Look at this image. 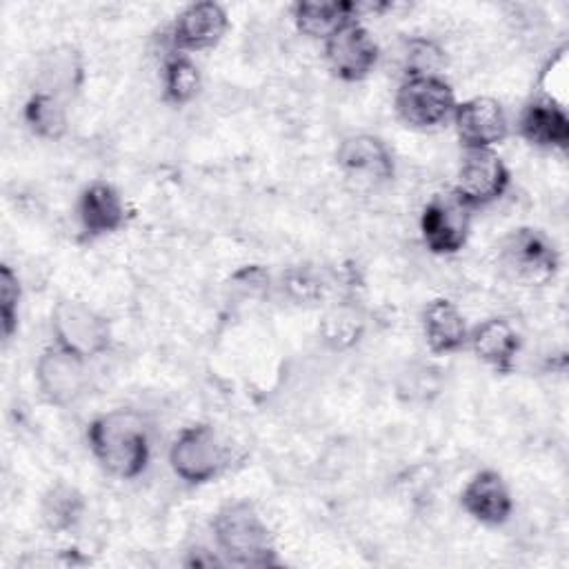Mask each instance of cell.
<instances>
[{
  "label": "cell",
  "instance_id": "1",
  "mask_svg": "<svg viewBox=\"0 0 569 569\" xmlns=\"http://www.w3.org/2000/svg\"><path fill=\"white\" fill-rule=\"evenodd\" d=\"M87 442L98 465L113 478L133 480L151 458L149 427L133 409H113L87 425Z\"/></svg>",
  "mask_w": 569,
  "mask_h": 569
},
{
  "label": "cell",
  "instance_id": "2",
  "mask_svg": "<svg viewBox=\"0 0 569 569\" xmlns=\"http://www.w3.org/2000/svg\"><path fill=\"white\" fill-rule=\"evenodd\" d=\"M211 531L224 562L236 567L278 565L271 529L249 500L222 505L211 520Z\"/></svg>",
  "mask_w": 569,
  "mask_h": 569
},
{
  "label": "cell",
  "instance_id": "3",
  "mask_svg": "<svg viewBox=\"0 0 569 569\" xmlns=\"http://www.w3.org/2000/svg\"><path fill=\"white\" fill-rule=\"evenodd\" d=\"M496 260L502 276L520 287H545L560 267L553 242L533 227L509 231L498 244Z\"/></svg>",
  "mask_w": 569,
  "mask_h": 569
},
{
  "label": "cell",
  "instance_id": "4",
  "mask_svg": "<svg viewBox=\"0 0 569 569\" xmlns=\"http://www.w3.org/2000/svg\"><path fill=\"white\" fill-rule=\"evenodd\" d=\"M51 333L53 345L87 362L109 351L113 338L109 320L78 298H64L53 307Z\"/></svg>",
  "mask_w": 569,
  "mask_h": 569
},
{
  "label": "cell",
  "instance_id": "5",
  "mask_svg": "<svg viewBox=\"0 0 569 569\" xmlns=\"http://www.w3.org/2000/svg\"><path fill=\"white\" fill-rule=\"evenodd\" d=\"M169 467L187 485L211 482L227 467V447L211 425H189L171 442Z\"/></svg>",
  "mask_w": 569,
  "mask_h": 569
},
{
  "label": "cell",
  "instance_id": "6",
  "mask_svg": "<svg viewBox=\"0 0 569 569\" xmlns=\"http://www.w3.org/2000/svg\"><path fill=\"white\" fill-rule=\"evenodd\" d=\"M396 113L413 129H433L445 124L456 109L451 84L438 76H407L396 91Z\"/></svg>",
  "mask_w": 569,
  "mask_h": 569
},
{
  "label": "cell",
  "instance_id": "7",
  "mask_svg": "<svg viewBox=\"0 0 569 569\" xmlns=\"http://www.w3.org/2000/svg\"><path fill=\"white\" fill-rule=\"evenodd\" d=\"M509 180V167L493 149H465L453 193L469 209L487 207L502 198Z\"/></svg>",
  "mask_w": 569,
  "mask_h": 569
},
{
  "label": "cell",
  "instance_id": "8",
  "mask_svg": "<svg viewBox=\"0 0 569 569\" xmlns=\"http://www.w3.org/2000/svg\"><path fill=\"white\" fill-rule=\"evenodd\" d=\"M380 49L360 20H349L325 40V60L345 82L365 80L378 64Z\"/></svg>",
  "mask_w": 569,
  "mask_h": 569
},
{
  "label": "cell",
  "instance_id": "9",
  "mask_svg": "<svg viewBox=\"0 0 569 569\" xmlns=\"http://www.w3.org/2000/svg\"><path fill=\"white\" fill-rule=\"evenodd\" d=\"M36 385L49 405L69 407L87 391V360L51 345L36 360Z\"/></svg>",
  "mask_w": 569,
  "mask_h": 569
},
{
  "label": "cell",
  "instance_id": "10",
  "mask_svg": "<svg viewBox=\"0 0 569 569\" xmlns=\"http://www.w3.org/2000/svg\"><path fill=\"white\" fill-rule=\"evenodd\" d=\"M471 209L458 200L451 191L449 196H433L420 213V233L431 253L453 256L469 238Z\"/></svg>",
  "mask_w": 569,
  "mask_h": 569
},
{
  "label": "cell",
  "instance_id": "11",
  "mask_svg": "<svg viewBox=\"0 0 569 569\" xmlns=\"http://www.w3.org/2000/svg\"><path fill=\"white\" fill-rule=\"evenodd\" d=\"M451 118L465 149H493L509 133V120L502 104L489 96L458 102Z\"/></svg>",
  "mask_w": 569,
  "mask_h": 569
},
{
  "label": "cell",
  "instance_id": "12",
  "mask_svg": "<svg viewBox=\"0 0 569 569\" xmlns=\"http://www.w3.org/2000/svg\"><path fill=\"white\" fill-rule=\"evenodd\" d=\"M229 29V16L213 0L187 4L173 20L171 42L178 53L213 49Z\"/></svg>",
  "mask_w": 569,
  "mask_h": 569
},
{
  "label": "cell",
  "instance_id": "13",
  "mask_svg": "<svg viewBox=\"0 0 569 569\" xmlns=\"http://www.w3.org/2000/svg\"><path fill=\"white\" fill-rule=\"evenodd\" d=\"M336 160L349 176L367 182H387L396 176L393 151L373 133L347 136L336 151Z\"/></svg>",
  "mask_w": 569,
  "mask_h": 569
},
{
  "label": "cell",
  "instance_id": "14",
  "mask_svg": "<svg viewBox=\"0 0 569 569\" xmlns=\"http://www.w3.org/2000/svg\"><path fill=\"white\" fill-rule=\"evenodd\" d=\"M462 509L487 527H500L511 518L513 498L505 478L493 469L478 471L460 491Z\"/></svg>",
  "mask_w": 569,
  "mask_h": 569
},
{
  "label": "cell",
  "instance_id": "15",
  "mask_svg": "<svg viewBox=\"0 0 569 569\" xmlns=\"http://www.w3.org/2000/svg\"><path fill=\"white\" fill-rule=\"evenodd\" d=\"M78 220L87 238H100L122 229L127 207L120 191L104 180L87 184L78 200Z\"/></svg>",
  "mask_w": 569,
  "mask_h": 569
},
{
  "label": "cell",
  "instance_id": "16",
  "mask_svg": "<svg viewBox=\"0 0 569 569\" xmlns=\"http://www.w3.org/2000/svg\"><path fill=\"white\" fill-rule=\"evenodd\" d=\"M478 360L491 367L496 373H511L516 356L520 351V333L516 327L500 316L487 318L469 329L467 340Z\"/></svg>",
  "mask_w": 569,
  "mask_h": 569
},
{
  "label": "cell",
  "instance_id": "17",
  "mask_svg": "<svg viewBox=\"0 0 569 569\" xmlns=\"http://www.w3.org/2000/svg\"><path fill=\"white\" fill-rule=\"evenodd\" d=\"M518 131L538 149L565 151L569 144L567 109L538 96L525 104L518 120Z\"/></svg>",
  "mask_w": 569,
  "mask_h": 569
},
{
  "label": "cell",
  "instance_id": "18",
  "mask_svg": "<svg viewBox=\"0 0 569 569\" xmlns=\"http://www.w3.org/2000/svg\"><path fill=\"white\" fill-rule=\"evenodd\" d=\"M422 333L429 351L453 353L469 340V327L462 311L447 298L431 300L422 311Z\"/></svg>",
  "mask_w": 569,
  "mask_h": 569
},
{
  "label": "cell",
  "instance_id": "19",
  "mask_svg": "<svg viewBox=\"0 0 569 569\" xmlns=\"http://www.w3.org/2000/svg\"><path fill=\"white\" fill-rule=\"evenodd\" d=\"M349 20H358L356 2L349 0H307L293 4V22L298 31L313 40L325 42L336 29H340Z\"/></svg>",
  "mask_w": 569,
  "mask_h": 569
},
{
  "label": "cell",
  "instance_id": "20",
  "mask_svg": "<svg viewBox=\"0 0 569 569\" xmlns=\"http://www.w3.org/2000/svg\"><path fill=\"white\" fill-rule=\"evenodd\" d=\"M84 80V64L80 53L73 47H56L51 53L44 56L38 78H36V89L58 93L62 98H71Z\"/></svg>",
  "mask_w": 569,
  "mask_h": 569
},
{
  "label": "cell",
  "instance_id": "21",
  "mask_svg": "<svg viewBox=\"0 0 569 569\" xmlns=\"http://www.w3.org/2000/svg\"><path fill=\"white\" fill-rule=\"evenodd\" d=\"M24 122L29 131L42 140H60L69 129V111L67 98L33 89L22 109Z\"/></svg>",
  "mask_w": 569,
  "mask_h": 569
},
{
  "label": "cell",
  "instance_id": "22",
  "mask_svg": "<svg viewBox=\"0 0 569 569\" xmlns=\"http://www.w3.org/2000/svg\"><path fill=\"white\" fill-rule=\"evenodd\" d=\"M87 509L82 491L69 482H53L40 500V518L49 531H69L73 529Z\"/></svg>",
  "mask_w": 569,
  "mask_h": 569
},
{
  "label": "cell",
  "instance_id": "23",
  "mask_svg": "<svg viewBox=\"0 0 569 569\" xmlns=\"http://www.w3.org/2000/svg\"><path fill=\"white\" fill-rule=\"evenodd\" d=\"M200 69L189 58V53H173L164 60L162 69V84H164V98L173 104H187L196 98L200 91Z\"/></svg>",
  "mask_w": 569,
  "mask_h": 569
},
{
  "label": "cell",
  "instance_id": "24",
  "mask_svg": "<svg viewBox=\"0 0 569 569\" xmlns=\"http://www.w3.org/2000/svg\"><path fill=\"white\" fill-rule=\"evenodd\" d=\"M569 89V56L567 47H560L551 53L540 73V98H547L560 107L567 104Z\"/></svg>",
  "mask_w": 569,
  "mask_h": 569
},
{
  "label": "cell",
  "instance_id": "25",
  "mask_svg": "<svg viewBox=\"0 0 569 569\" xmlns=\"http://www.w3.org/2000/svg\"><path fill=\"white\" fill-rule=\"evenodd\" d=\"M22 287L18 273L4 262L0 267V322L4 340H11L18 329V309H20Z\"/></svg>",
  "mask_w": 569,
  "mask_h": 569
},
{
  "label": "cell",
  "instance_id": "26",
  "mask_svg": "<svg viewBox=\"0 0 569 569\" xmlns=\"http://www.w3.org/2000/svg\"><path fill=\"white\" fill-rule=\"evenodd\" d=\"M438 391H440L438 371L427 365L409 367V371L402 373L398 380V396L407 402H427Z\"/></svg>",
  "mask_w": 569,
  "mask_h": 569
},
{
  "label": "cell",
  "instance_id": "27",
  "mask_svg": "<svg viewBox=\"0 0 569 569\" xmlns=\"http://www.w3.org/2000/svg\"><path fill=\"white\" fill-rule=\"evenodd\" d=\"M407 76H438L445 64V51L427 38H413L405 53Z\"/></svg>",
  "mask_w": 569,
  "mask_h": 569
},
{
  "label": "cell",
  "instance_id": "28",
  "mask_svg": "<svg viewBox=\"0 0 569 569\" xmlns=\"http://www.w3.org/2000/svg\"><path fill=\"white\" fill-rule=\"evenodd\" d=\"M322 338L327 345H331L333 349H345L351 347L353 342H358L360 331H362V322L347 311H333L322 320Z\"/></svg>",
  "mask_w": 569,
  "mask_h": 569
},
{
  "label": "cell",
  "instance_id": "29",
  "mask_svg": "<svg viewBox=\"0 0 569 569\" xmlns=\"http://www.w3.org/2000/svg\"><path fill=\"white\" fill-rule=\"evenodd\" d=\"M287 289L296 300H313L320 291L318 280L302 269H293L287 276Z\"/></svg>",
  "mask_w": 569,
  "mask_h": 569
}]
</instances>
